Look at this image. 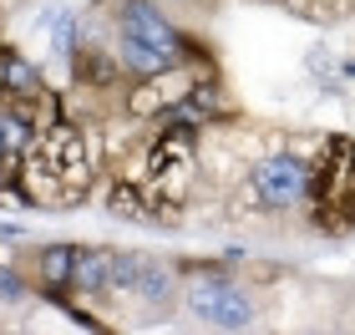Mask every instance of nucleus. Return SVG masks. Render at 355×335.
<instances>
[{"label":"nucleus","mask_w":355,"mask_h":335,"mask_svg":"<svg viewBox=\"0 0 355 335\" xmlns=\"http://www.w3.org/2000/svg\"><path fill=\"white\" fill-rule=\"evenodd\" d=\"M36 137H41V132H36V122H31V117H26V112L15 107L10 97H0V163L15 168Z\"/></svg>","instance_id":"obj_5"},{"label":"nucleus","mask_w":355,"mask_h":335,"mask_svg":"<svg viewBox=\"0 0 355 335\" xmlns=\"http://www.w3.org/2000/svg\"><path fill=\"white\" fill-rule=\"evenodd\" d=\"M71 290H82V295L117 290V254H112V249H82V254H76V280H71Z\"/></svg>","instance_id":"obj_6"},{"label":"nucleus","mask_w":355,"mask_h":335,"mask_svg":"<svg viewBox=\"0 0 355 335\" xmlns=\"http://www.w3.org/2000/svg\"><path fill=\"white\" fill-rule=\"evenodd\" d=\"M76 254H82V244H51V249H41L36 275H41V284H46V295H67V290H71V280H76Z\"/></svg>","instance_id":"obj_7"},{"label":"nucleus","mask_w":355,"mask_h":335,"mask_svg":"<svg viewBox=\"0 0 355 335\" xmlns=\"http://www.w3.org/2000/svg\"><path fill=\"white\" fill-rule=\"evenodd\" d=\"M0 295H6V300H21V295H26V284H21L15 269H0Z\"/></svg>","instance_id":"obj_8"},{"label":"nucleus","mask_w":355,"mask_h":335,"mask_svg":"<svg viewBox=\"0 0 355 335\" xmlns=\"http://www.w3.org/2000/svg\"><path fill=\"white\" fill-rule=\"evenodd\" d=\"M178 46H183V41H178V31L153 6L132 0V6L122 10V61H127V71H137V76L168 71L178 61Z\"/></svg>","instance_id":"obj_2"},{"label":"nucleus","mask_w":355,"mask_h":335,"mask_svg":"<svg viewBox=\"0 0 355 335\" xmlns=\"http://www.w3.org/2000/svg\"><path fill=\"white\" fill-rule=\"evenodd\" d=\"M92 188V148L71 122H51L15 163V194L36 209H71Z\"/></svg>","instance_id":"obj_1"},{"label":"nucleus","mask_w":355,"mask_h":335,"mask_svg":"<svg viewBox=\"0 0 355 335\" xmlns=\"http://www.w3.org/2000/svg\"><path fill=\"white\" fill-rule=\"evenodd\" d=\"M183 300H188L193 320H203V325H214V330H249V325H254V300L239 290L229 275H203V280H193Z\"/></svg>","instance_id":"obj_3"},{"label":"nucleus","mask_w":355,"mask_h":335,"mask_svg":"<svg viewBox=\"0 0 355 335\" xmlns=\"http://www.w3.org/2000/svg\"><path fill=\"white\" fill-rule=\"evenodd\" d=\"M249 188L264 209H295L310 198V157L300 153H269L249 168Z\"/></svg>","instance_id":"obj_4"}]
</instances>
